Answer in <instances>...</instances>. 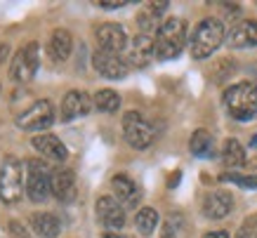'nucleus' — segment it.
<instances>
[{
  "label": "nucleus",
  "instance_id": "nucleus-4",
  "mask_svg": "<svg viewBox=\"0 0 257 238\" xmlns=\"http://www.w3.org/2000/svg\"><path fill=\"white\" fill-rule=\"evenodd\" d=\"M24 193V165L15 156H5L0 165V200L17 203Z\"/></svg>",
  "mask_w": 257,
  "mask_h": 238
},
{
  "label": "nucleus",
  "instance_id": "nucleus-25",
  "mask_svg": "<svg viewBox=\"0 0 257 238\" xmlns=\"http://www.w3.org/2000/svg\"><path fill=\"white\" fill-rule=\"evenodd\" d=\"M219 179H222V182H234V184L245 186V189H257V175L255 177H243V175H234V172H224Z\"/></svg>",
  "mask_w": 257,
  "mask_h": 238
},
{
  "label": "nucleus",
  "instance_id": "nucleus-29",
  "mask_svg": "<svg viewBox=\"0 0 257 238\" xmlns=\"http://www.w3.org/2000/svg\"><path fill=\"white\" fill-rule=\"evenodd\" d=\"M203 238H229V233L226 231H208Z\"/></svg>",
  "mask_w": 257,
  "mask_h": 238
},
{
  "label": "nucleus",
  "instance_id": "nucleus-9",
  "mask_svg": "<svg viewBox=\"0 0 257 238\" xmlns=\"http://www.w3.org/2000/svg\"><path fill=\"white\" fill-rule=\"evenodd\" d=\"M92 66L99 76L109 78V80H118V78H125L127 73V64L120 54L106 52V50H97L92 54Z\"/></svg>",
  "mask_w": 257,
  "mask_h": 238
},
{
  "label": "nucleus",
  "instance_id": "nucleus-1",
  "mask_svg": "<svg viewBox=\"0 0 257 238\" xmlns=\"http://www.w3.org/2000/svg\"><path fill=\"white\" fill-rule=\"evenodd\" d=\"M226 38L224 24L215 19V17H205L203 22L196 24V29L191 31V40H189V47H191V57L194 59H205L210 57L215 50H217Z\"/></svg>",
  "mask_w": 257,
  "mask_h": 238
},
{
  "label": "nucleus",
  "instance_id": "nucleus-23",
  "mask_svg": "<svg viewBox=\"0 0 257 238\" xmlns=\"http://www.w3.org/2000/svg\"><path fill=\"white\" fill-rule=\"evenodd\" d=\"M97 111H104V113H113L120 106V97H118L116 90H99V92L92 97Z\"/></svg>",
  "mask_w": 257,
  "mask_h": 238
},
{
  "label": "nucleus",
  "instance_id": "nucleus-7",
  "mask_svg": "<svg viewBox=\"0 0 257 238\" xmlns=\"http://www.w3.org/2000/svg\"><path fill=\"white\" fill-rule=\"evenodd\" d=\"M52 123H55V106H52V101H50V99L33 101L31 106H29L22 115H19V118H17L19 130H26V132L47 130Z\"/></svg>",
  "mask_w": 257,
  "mask_h": 238
},
{
  "label": "nucleus",
  "instance_id": "nucleus-15",
  "mask_svg": "<svg viewBox=\"0 0 257 238\" xmlns=\"http://www.w3.org/2000/svg\"><path fill=\"white\" fill-rule=\"evenodd\" d=\"M234 207V196L226 191H212L203 198V215L208 219H224Z\"/></svg>",
  "mask_w": 257,
  "mask_h": 238
},
{
  "label": "nucleus",
  "instance_id": "nucleus-28",
  "mask_svg": "<svg viewBox=\"0 0 257 238\" xmlns=\"http://www.w3.org/2000/svg\"><path fill=\"white\" fill-rule=\"evenodd\" d=\"M10 229H12V233H15V238H26V231H24V226H19V224H12Z\"/></svg>",
  "mask_w": 257,
  "mask_h": 238
},
{
  "label": "nucleus",
  "instance_id": "nucleus-24",
  "mask_svg": "<svg viewBox=\"0 0 257 238\" xmlns=\"http://www.w3.org/2000/svg\"><path fill=\"white\" fill-rule=\"evenodd\" d=\"M135 226L144 236L154 233V229L158 226V212L154 207H142L140 212H137V217H135Z\"/></svg>",
  "mask_w": 257,
  "mask_h": 238
},
{
  "label": "nucleus",
  "instance_id": "nucleus-27",
  "mask_svg": "<svg viewBox=\"0 0 257 238\" xmlns=\"http://www.w3.org/2000/svg\"><path fill=\"white\" fill-rule=\"evenodd\" d=\"M125 3L123 0H101L99 8H106V10H116V8H123Z\"/></svg>",
  "mask_w": 257,
  "mask_h": 238
},
{
  "label": "nucleus",
  "instance_id": "nucleus-20",
  "mask_svg": "<svg viewBox=\"0 0 257 238\" xmlns=\"http://www.w3.org/2000/svg\"><path fill=\"white\" fill-rule=\"evenodd\" d=\"M73 50V38L66 29H55L52 38H50V54L55 62H66Z\"/></svg>",
  "mask_w": 257,
  "mask_h": 238
},
{
  "label": "nucleus",
  "instance_id": "nucleus-11",
  "mask_svg": "<svg viewBox=\"0 0 257 238\" xmlns=\"http://www.w3.org/2000/svg\"><path fill=\"white\" fill-rule=\"evenodd\" d=\"M31 146L43 158H47V161H52V163H59V165L69 158V149L55 135H38V137L31 139Z\"/></svg>",
  "mask_w": 257,
  "mask_h": 238
},
{
  "label": "nucleus",
  "instance_id": "nucleus-12",
  "mask_svg": "<svg viewBox=\"0 0 257 238\" xmlns=\"http://www.w3.org/2000/svg\"><path fill=\"white\" fill-rule=\"evenodd\" d=\"M94 101L87 92H80V90H71V92L64 94L62 101V121H73L78 115H87L92 111Z\"/></svg>",
  "mask_w": 257,
  "mask_h": 238
},
{
  "label": "nucleus",
  "instance_id": "nucleus-3",
  "mask_svg": "<svg viewBox=\"0 0 257 238\" xmlns=\"http://www.w3.org/2000/svg\"><path fill=\"white\" fill-rule=\"evenodd\" d=\"M224 106L236 121H250L257 115V85L236 83L224 90Z\"/></svg>",
  "mask_w": 257,
  "mask_h": 238
},
{
  "label": "nucleus",
  "instance_id": "nucleus-13",
  "mask_svg": "<svg viewBox=\"0 0 257 238\" xmlns=\"http://www.w3.org/2000/svg\"><path fill=\"white\" fill-rule=\"evenodd\" d=\"M97 219H99L106 229H120L125 224V212H123V205L118 203L116 198L111 196H101L97 200Z\"/></svg>",
  "mask_w": 257,
  "mask_h": 238
},
{
  "label": "nucleus",
  "instance_id": "nucleus-5",
  "mask_svg": "<svg viewBox=\"0 0 257 238\" xmlns=\"http://www.w3.org/2000/svg\"><path fill=\"white\" fill-rule=\"evenodd\" d=\"M50 184H52V172L43 161H26V196L33 203H43L47 200V193L50 191Z\"/></svg>",
  "mask_w": 257,
  "mask_h": 238
},
{
  "label": "nucleus",
  "instance_id": "nucleus-14",
  "mask_svg": "<svg viewBox=\"0 0 257 238\" xmlns=\"http://www.w3.org/2000/svg\"><path fill=\"white\" fill-rule=\"evenodd\" d=\"M156 57V40L151 38L149 33H142L137 38L130 43L127 47V62L133 64V66H147L151 59Z\"/></svg>",
  "mask_w": 257,
  "mask_h": 238
},
{
  "label": "nucleus",
  "instance_id": "nucleus-19",
  "mask_svg": "<svg viewBox=\"0 0 257 238\" xmlns=\"http://www.w3.org/2000/svg\"><path fill=\"white\" fill-rule=\"evenodd\" d=\"M31 229L43 238H55L62 231V222L52 212H36V215H31Z\"/></svg>",
  "mask_w": 257,
  "mask_h": 238
},
{
  "label": "nucleus",
  "instance_id": "nucleus-30",
  "mask_svg": "<svg viewBox=\"0 0 257 238\" xmlns=\"http://www.w3.org/2000/svg\"><path fill=\"white\" fill-rule=\"evenodd\" d=\"M179 177H182V172H179V170L170 175V179H168V186H170V189H172V186H177V184H179Z\"/></svg>",
  "mask_w": 257,
  "mask_h": 238
},
{
  "label": "nucleus",
  "instance_id": "nucleus-17",
  "mask_svg": "<svg viewBox=\"0 0 257 238\" xmlns=\"http://www.w3.org/2000/svg\"><path fill=\"white\" fill-rule=\"evenodd\" d=\"M111 186H113L116 200L123 207H135L140 203V186L135 184V179H130L127 175H116L111 179Z\"/></svg>",
  "mask_w": 257,
  "mask_h": 238
},
{
  "label": "nucleus",
  "instance_id": "nucleus-10",
  "mask_svg": "<svg viewBox=\"0 0 257 238\" xmlns=\"http://www.w3.org/2000/svg\"><path fill=\"white\" fill-rule=\"evenodd\" d=\"M94 38L99 43V50H106V52L113 54H120L127 45V36H125L120 24H101V26H97Z\"/></svg>",
  "mask_w": 257,
  "mask_h": 238
},
{
  "label": "nucleus",
  "instance_id": "nucleus-8",
  "mask_svg": "<svg viewBox=\"0 0 257 238\" xmlns=\"http://www.w3.org/2000/svg\"><path fill=\"white\" fill-rule=\"evenodd\" d=\"M36 73H38V43H29L15 54L10 66V78L15 83H29Z\"/></svg>",
  "mask_w": 257,
  "mask_h": 238
},
{
  "label": "nucleus",
  "instance_id": "nucleus-6",
  "mask_svg": "<svg viewBox=\"0 0 257 238\" xmlns=\"http://www.w3.org/2000/svg\"><path fill=\"white\" fill-rule=\"evenodd\" d=\"M123 135L133 149H149L156 137V130L140 111H127L123 115Z\"/></svg>",
  "mask_w": 257,
  "mask_h": 238
},
{
  "label": "nucleus",
  "instance_id": "nucleus-32",
  "mask_svg": "<svg viewBox=\"0 0 257 238\" xmlns=\"http://www.w3.org/2000/svg\"><path fill=\"white\" fill-rule=\"evenodd\" d=\"M104 238H125V236H120V233H113V231H111V233H104Z\"/></svg>",
  "mask_w": 257,
  "mask_h": 238
},
{
  "label": "nucleus",
  "instance_id": "nucleus-22",
  "mask_svg": "<svg viewBox=\"0 0 257 238\" xmlns=\"http://www.w3.org/2000/svg\"><path fill=\"white\" fill-rule=\"evenodd\" d=\"M189 149H191V154L198 156V158L212 156V135L208 130H196L194 135H191Z\"/></svg>",
  "mask_w": 257,
  "mask_h": 238
},
{
  "label": "nucleus",
  "instance_id": "nucleus-2",
  "mask_svg": "<svg viewBox=\"0 0 257 238\" xmlns=\"http://www.w3.org/2000/svg\"><path fill=\"white\" fill-rule=\"evenodd\" d=\"M154 40H156V59L168 62V59L179 57V52L184 50V43H187V24H184V19L172 17V19L163 22L158 26Z\"/></svg>",
  "mask_w": 257,
  "mask_h": 238
},
{
  "label": "nucleus",
  "instance_id": "nucleus-31",
  "mask_svg": "<svg viewBox=\"0 0 257 238\" xmlns=\"http://www.w3.org/2000/svg\"><path fill=\"white\" fill-rule=\"evenodd\" d=\"M8 52H10V47H8V45H0V62H3V59L8 57Z\"/></svg>",
  "mask_w": 257,
  "mask_h": 238
},
{
  "label": "nucleus",
  "instance_id": "nucleus-16",
  "mask_svg": "<svg viewBox=\"0 0 257 238\" xmlns=\"http://www.w3.org/2000/svg\"><path fill=\"white\" fill-rule=\"evenodd\" d=\"M50 191L55 193V198L62 200V203L73 200L76 198V175H73L69 168H57L55 172H52Z\"/></svg>",
  "mask_w": 257,
  "mask_h": 238
},
{
  "label": "nucleus",
  "instance_id": "nucleus-21",
  "mask_svg": "<svg viewBox=\"0 0 257 238\" xmlns=\"http://www.w3.org/2000/svg\"><path fill=\"white\" fill-rule=\"evenodd\" d=\"M222 161H224V165H229V168H241L243 163H245V149H243V144L238 142V139L229 137L224 142Z\"/></svg>",
  "mask_w": 257,
  "mask_h": 238
},
{
  "label": "nucleus",
  "instance_id": "nucleus-18",
  "mask_svg": "<svg viewBox=\"0 0 257 238\" xmlns=\"http://www.w3.org/2000/svg\"><path fill=\"white\" fill-rule=\"evenodd\" d=\"M229 45L236 50L257 45V19H248V22H241L238 26H234L229 33Z\"/></svg>",
  "mask_w": 257,
  "mask_h": 238
},
{
  "label": "nucleus",
  "instance_id": "nucleus-33",
  "mask_svg": "<svg viewBox=\"0 0 257 238\" xmlns=\"http://www.w3.org/2000/svg\"><path fill=\"white\" fill-rule=\"evenodd\" d=\"M252 146H255V149H257V135H255V137H252Z\"/></svg>",
  "mask_w": 257,
  "mask_h": 238
},
{
  "label": "nucleus",
  "instance_id": "nucleus-26",
  "mask_svg": "<svg viewBox=\"0 0 257 238\" xmlns=\"http://www.w3.org/2000/svg\"><path fill=\"white\" fill-rule=\"evenodd\" d=\"M236 238H257V215H250L248 219L241 224Z\"/></svg>",
  "mask_w": 257,
  "mask_h": 238
}]
</instances>
